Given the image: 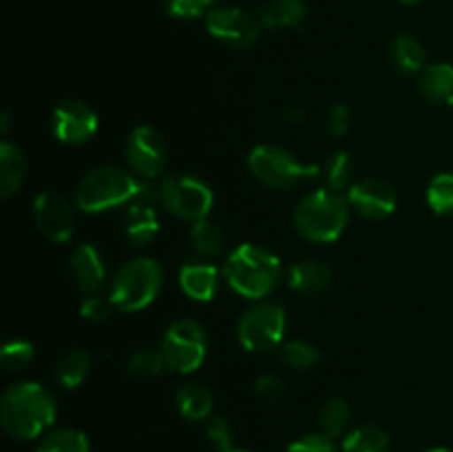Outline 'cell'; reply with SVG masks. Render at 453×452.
Returning a JSON list of instances; mask_svg holds the SVG:
<instances>
[{"instance_id":"obj_25","label":"cell","mask_w":453,"mask_h":452,"mask_svg":"<svg viewBox=\"0 0 453 452\" xmlns=\"http://www.w3.org/2000/svg\"><path fill=\"white\" fill-rule=\"evenodd\" d=\"M88 439L82 430L58 428L42 437L35 452H88Z\"/></svg>"},{"instance_id":"obj_39","label":"cell","mask_w":453,"mask_h":452,"mask_svg":"<svg viewBox=\"0 0 453 452\" xmlns=\"http://www.w3.org/2000/svg\"><path fill=\"white\" fill-rule=\"evenodd\" d=\"M326 127H327V133H330L332 137L345 136V133L349 131V109L348 106H343V105L332 106L330 113H327Z\"/></svg>"},{"instance_id":"obj_42","label":"cell","mask_w":453,"mask_h":452,"mask_svg":"<svg viewBox=\"0 0 453 452\" xmlns=\"http://www.w3.org/2000/svg\"><path fill=\"white\" fill-rule=\"evenodd\" d=\"M401 3L403 4H420V3H423V0H401Z\"/></svg>"},{"instance_id":"obj_6","label":"cell","mask_w":453,"mask_h":452,"mask_svg":"<svg viewBox=\"0 0 453 452\" xmlns=\"http://www.w3.org/2000/svg\"><path fill=\"white\" fill-rule=\"evenodd\" d=\"M248 167L252 175L270 189H290L296 182L312 180L319 173L317 164L299 162L290 151L274 144L255 146L248 155Z\"/></svg>"},{"instance_id":"obj_26","label":"cell","mask_w":453,"mask_h":452,"mask_svg":"<svg viewBox=\"0 0 453 452\" xmlns=\"http://www.w3.org/2000/svg\"><path fill=\"white\" fill-rule=\"evenodd\" d=\"M394 65L405 74H416L425 66V49L418 38L410 34H403L392 44Z\"/></svg>"},{"instance_id":"obj_35","label":"cell","mask_w":453,"mask_h":452,"mask_svg":"<svg viewBox=\"0 0 453 452\" xmlns=\"http://www.w3.org/2000/svg\"><path fill=\"white\" fill-rule=\"evenodd\" d=\"M206 434L208 439H211L212 446H215L219 452L233 450V430H230V425L226 424V419H221V417H212L206 425Z\"/></svg>"},{"instance_id":"obj_36","label":"cell","mask_w":453,"mask_h":452,"mask_svg":"<svg viewBox=\"0 0 453 452\" xmlns=\"http://www.w3.org/2000/svg\"><path fill=\"white\" fill-rule=\"evenodd\" d=\"M113 308L115 306L109 297L91 295L82 301V308H80V313H82V317L88 319V322H104Z\"/></svg>"},{"instance_id":"obj_9","label":"cell","mask_w":453,"mask_h":452,"mask_svg":"<svg viewBox=\"0 0 453 452\" xmlns=\"http://www.w3.org/2000/svg\"><path fill=\"white\" fill-rule=\"evenodd\" d=\"M286 332V310L274 301L252 306L239 319L237 337L239 344L250 353H264L274 348Z\"/></svg>"},{"instance_id":"obj_21","label":"cell","mask_w":453,"mask_h":452,"mask_svg":"<svg viewBox=\"0 0 453 452\" xmlns=\"http://www.w3.org/2000/svg\"><path fill=\"white\" fill-rule=\"evenodd\" d=\"M305 18L303 0H270L264 4L259 13L261 25L270 29H286V27H299Z\"/></svg>"},{"instance_id":"obj_15","label":"cell","mask_w":453,"mask_h":452,"mask_svg":"<svg viewBox=\"0 0 453 452\" xmlns=\"http://www.w3.org/2000/svg\"><path fill=\"white\" fill-rule=\"evenodd\" d=\"M69 269L73 273V279L80 286V291L96 292L104 284V264H102L100 251L93 244H82V246L75 248L69 260Z\"/></svg>"},{"instance_id":"obj_44","label":"cell","mask_w":453,"mask_h":452,"mask_svg":"<svg viewBox=\"0 0 453 452\" xmlns=\"http://www.w3.org/2000/svg\"><path fill=\"white\" fill-rule=\"evenodd\" d=\"M228 452H250V450H239V448H233V450H228Z\"/></svg>"},{"instance_id":"obj_28","label":"cell","mask_w":453,"mask_h":452,"mask_svg":"<svg viewBox=\"0 0 453 452\" xmlns=\"http://www.w3.org/2000/svg\"><path fill=\"white\" fill-rule=\"evenodd\" d=\"M349 419V408L343 399H330L321 406L319 410V428H321V434L334 439L339 437L345 430Z\"/></svg>"},{"instance_id":"obj_43","label":"cell","mask_w":453,"mask_h":452,"mask_svg":"<svg viewBox=\"0 0 453 452\" xmlns=\"http://www.w3.org/2000/svg\"><path fill=\"white\" fill-rule=\"evenodd\" d=\"M427 452H453L449 448H434V450H427Z\"/></svg>"},{"instance_id":"obj_31","label":"cell","mask_w":453,"mask_h":452,"mask_svg":"<svg viewBox=\"0 0 453 452\" xmlns=\"http://www.w3.org/2000/svg\"><path fill=\"white\" fill-rule=\"evenodd\" d=\"M34 355L35 348L31 341L12 339L3 346V350H0V363H3L7 370H22V368H27L34 362Z\"/></svg>"},{"instance_id":"obj_34","label":"cell","mask_w":453,"mask_h":452,"mask_svg":"<svg viewBox=\"0 0 453 452\" xmlns=\"http://www.w3.org/2000/svg\"><path fill=\"white\" fill-rule=\"evenodd\" d=\"M215 0H164V7L173 18H199L208 16Z\"/></svg>"},{"instance_id":"obj_2","label":"cell","mask_w":453,"mask_h":452,"mask_svg":"<svg viewBox=\"0 0 453 452\" xmlns=\"http://www.w3.org/2000/svg\"><path fill=\"white\" fill-rule=\"evenodd\" d=\"M56 399L35 381H20L4 390L0 399V421L7 434L22 439H35L51 428L56 421Z\"/></svg>"},{"instance_id":"obj_7","label":"cell","mask_w":453,"mask_h":452,"mask_svg":"<svg viewBox=\"0 0 453 452\" xmlns=\"http://www.w3.org/2000/svg\"><path fill=\"white\" fill-rule=\"evenodd\" d=\"M159 202L168 213L181 217V220L199 222L206 220L215 198L206 182L180 173V175H168L159 182Z\"/></svg>"},{"instance_id":"obj_14","label":"cell","mask_w":453,"mask_h":452,"mask_svg":"<svg viewBox=\"0 0 453 452\" xmlns=\"http://www.w3.org/2000/svg\"><path fill=\"white\" fill-rule=\"evenodd\" d=\"M34 217L38 229L53 242H66L73 235V208L56 191H42L34 199Z\"/></svg>"},{"instance_id":"obj_37","label":"cell","mask_w":453,"mask_h":452,"mask_svg":"<svg viewBox=\"0 0 453 452\" xmlns=\"http://www.w3.org/2000/svg\"><path fill=\"white\" fill-rule=\"evenodd\" d=\"M286 452H336L334 441L326 434H308V437H301L299 441L290 443Z\"/></svg>"},{"instance_id":"obj_13","label":"cell","mask_w":453,"mask_h":452,"mask_svg":"<svg viewBox=\"0 0 453 452\" xmlns=\"http://www.w3.org/2000/svg\"><path fill=\"white\" fill-rule=\"evenodd\" d=\"M348 202L367 220H385L396 211V191L380 177H365L349 186Z\"/></svg>"},{"instance_id":"obj_11","label":"cell","mask_w":453,"mask_h":452,"mask_svg":"<svg viewBox=\"0 0 453 452\" xmlns=\"http://www.w3.org/2000/svg\"><path fill=\"white\" fill-rule=\"evenodd\" d=\"M51 129L53 136L65 144H87L97 133V113L87 102L65 100L53 111Z\"/></svg>"},{"instance_id":"obj_38","label":"cell","mask_w":453,"mask_h":452,"mask_svg":"<svg viewBox=\"0 0 453 452\" xmlns=\"http://www.w3.org/2000/svg\"><path fill=\"white\" fill-rule=\"evenodd\" d=\"M257 394L265 401H279L286 394V384L274 375H261L255 384Z\"/></svg>"},{"instance_id":"obj_20","label":"cell","mask_w":453,"mask_h":452,"mask_svg":"<svg viewBox=\"0 0 453 452\" xmlns=\"http://www.w3.org/2000/svg\"><path fill=\"white\" fill-rule=\"evenodd\" d=\"M330 266L317 260L296 261L288 270V284L299 292H321L330 284Z\"/></svg>"},{"instance_id":"obj_19","label":"cell","mask_w":453,"mask_h":452,"mask_svg":"<svg viewBox=\"0 0 453 452\" xmlns=\"http://www.w3.org/2000/svg\"><path fill=\"white\" fill-rule=\"evenodd\" d=\"M420 93L434 105L453 106V65L438 62L420 75Z\"/></svg>"},{"instance_id":"obj_41","label":"cell","mask_w":453,"mask_h":452,"mask_svg":"<svg viewBox=\"0 0 453 452\" xmlns=\"http://www.w3.org/2000/svg\"><path fill=\"white\" fill-rule=\"evenodd\" d=\"M9 124H12V118H9V113L3 115V133H7Z\"/></svg>"},{"instance_id":"obj_17","label":"cell","mask_w":453,"mask_h":452,"mask_svg":"<svg viewBox=\"0 0 453 452\" xmlns=\"http://www.w3.org/2000/svg\"><path fill=\"white\" fill-rule=\"evenodd\" d=\"M159 230L157 213L155 204L149 202H131L124 213V233L135 246H144L155 239Z\"/></svg>"},{"instance_id":"obj_3","label":"cell","mask_w":453,"mask_h":452,"mask_svg":"<svg viewBox=\"0 0 453 452\" xmlns=\"http://www.w3.org/2000/svg\"><path fill=\"white\" fill-rule=\"evenodd\" d=\"M224 277L242 297L261 300L277 288L281 279V261L268 248L242 244L226 257Z\"/></svg>"},{"instance_id":"obj_4","label":"cell","mask_w":453,"mask_h":452,"mask_svg":"<svg viewBox=\"0 0 453 452\" xmlns=\"http://www.w3.org/2000/svg\"><path fill=\"white\" fill-rule=\"evenodd\" d=\"M349 220L348 198L336 191L321 189L305 195L295 211V226L310 242H334L341 238Z\"/></svg>"},{"instance_id":"obj_30","label":"cell","mask_w":453,"mask_h":452,"mask_svg":"<svg viewBox=\"0 0 453 452\" xmlns=\"http://www.w3.org/2000/svg\"><path fill=\"white\" fill-rule=\"evenodd\" d=\"M427 204L438 215L453 213V173H441L429 182Z\"/></svg>"},{"instance_id":"obj_29","label":"cell","mask_w":453,"mask_h":452,"mask_svg":"<svg viewBox=\"0 0 453 452\" xmlns=\"http://www.w3.org/2000/svg\"><path fill=\"white\" fill-rule=\"evenodd\" d=\"M354 177V160L349 158V153L345 151H336L330 155V160L326 162V182L330 191H343L352 186Z\"/></svg>"},{"instance_id":"obj_5","label":"cell","mask_w":453,"mask_h":452,"mask_svg":"<svg viewBox=\"0 0 453 452\" xmlns=\"http://www.w3.org/2000/svg\"><path fill=\"white\" fill-rule=\"evenodd\" d=\"M162 288V266L150 257H135L115 273L109 288V300L115 308L135 313L146 308Z\"/></svg>"},{"instance_id":"obj_12","label":"cell","mask_w":453,"mask_h":452,"mask_svg":"<svg viewBox=\"0 0 453 452\" xmlns=\"http://www.w3.org/2000/svg\"><path fill=\"white\" fill-rule=\"evenodd\" d=\"M206 29L212 38L230 47H250L259 38V22L237 7H215L206 16Z\"/></svg>"},{"instance_id":"obj_32","label":"cell","mask_w":453,"mask_h":452,"mask_svg":"<svg viewBox=\"0 0 453 452\" xmlns=\"http://www.w3.org/2000/svg\"><path fill=\"white\" fill-rule=\"evenodd\" d=\"M319 348L317 346L308 344V341H288L281 350V359L288 363L290 368H296V370H305V368L314 366L319 362Z\"/></svg>"},{"instance_id":"obj_16","label":"cell","mask_w":453,"mask_h":452,"mask_svg":"<svg viewBox=\"0 0 453 452\" xmlns=\"http://www.w3.org/2000/svg\"><path fill=\"white\" fill-rule=\"evenodd\" d=\"M180 286L190 300L211 301L219 286V270L206 261H188L180 270Z\"/></svg>"},{"instance_id":"obj_8","label":"cell","mask_w":453,"mask_h":452,"mask_svg":"<svg viewBox=\"0 0 453 452\" xmlns=\"http://www.w3.org/2000/svg\"><path fill=\"white\" fill-rule=\"evenodd\" d=\"M206 332L193 319H180L166 331L162 341V355L166 368L180 375L195 372L206 359Z\"/></svg>"},{"instance_id":"obj_24","label":"cell","mask_w":453,"mask_h":452,"mask_svg":"<svg viewBox=\"0 0 453 452\" xmlns=\"http://www.w3.org/2000/svg\"><path fill=\"white\" fill-rule=\"evenodd\" d=\"M177 406L180 412L190 421H202L211 415L212 410V394L211 390L199 384H188L177 393Z\"/></svg>"},{"instance_id":"obj_18","label":"cell","mask_w":453,"mask_h":452,"mask_svg":"<svg viewBox=\"0 0 453 452\" xmlns=\"http://www.w3.org/2000/svg\"><path fill=\"white\" fill-rule=\"evenodd\" d=\"M27 175L25 155L9 140L0 142V198H12Z\"/></svg>"},{"instance_id":"obj_10","label":"cell","mask_w":453,"mask_h":452,"mask_svg":"<svg viewBox=\"0 0 453 452\" xmlns=\"http://www.w3.org/2000/svg\"><path fill=\"white\" fill-rule=\"evenodd\" d=\"M127 164L142 180H153L166 164V142L153 127L133 129L127 140Z\"/></svg>"},{"instance_id":"obj_23","label":"cell","mask_w":453,"mask_h":452,"mask_svg":"<svg viewBox=\"0 0 453 452\" xmlns=\"http://www.w3.org/2000/svg\"><path fill=\"white\" fill-rule=\"evenodd\" d=\"M388 448L389 434L376 424L358 425L343 441L345 452H388Z\"/></svg>"},{"instance_id":"obj_1","label":"cell","mask_w":453,"mask_h":452,"mask_svg":"<svg viewBox=\"0 0 453 452\" xmlns=\"http://www.w3.org/2000/svg\"><path fill=\"white\" fill-rule=\"evenodd\" d=\"M157 199L159 184L131 175L124 168L111 164L88 171L75 189V207L84 213H102L131 202L155 204Z\"/></svg>"},{"instance_id":"obj_22","label":"cell","mask_w":453,"mask_h":452,"mask_svg":"<svg viewBox=\"0 0 453 452\" xmlns=\"http://www.w3.org/2000/svg\"><path fill=\"white\" fill-rule=\"evenodd\" d=\"M88 368H91V357H88V353H84L82 348L66 350L56 366L58 384L65 386V388H78V386L87 379Z\"/></svg>"},{"instance_id":"obj_40","label":"cell","mask_w":453,"mask_h":452,"mask_svg":"<svg viewBox=\"0 0 453 452\" xmlns=\"http://www.w3.org/2000/svg\"><path fill=\"white\" fill-rule=\"evenodd\" d=\"M305 113L301 109H283L279 113V122L281 124H303Z\"/></svg>"},{"instance_id":"obj_33","label":"cell","mask_w":453,"mask_h":452,"mask_svg":"<svg viewBox=\"0 0 453 452\" xmlns=\"http://www.w3.org/2000/svg\"><path fill=\"white\" fill-rule=\"evenodd\" d=\"M166 368L162 350H137L131 359H128V370L137 377H155Z\"/></svg>"},{"instance_id":"obj_27","label":"cell","mask_w":453,"mask_h":452,"mask_svg":"<svg viewBox=\"0 0 453 452\" xmlns=\"http://www.w3.org/2000/svg\"><path fill=\"white\" fill-rule=\"evenodd\" d=\"M190 239H193V246L199 255H217L224 248V230L208 220L193 222Z\"/></svg>"}]
</instances>
